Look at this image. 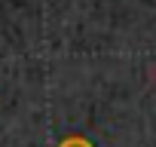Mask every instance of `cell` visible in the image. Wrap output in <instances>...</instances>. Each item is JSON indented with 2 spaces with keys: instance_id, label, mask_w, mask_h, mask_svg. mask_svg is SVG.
<instances>
[{
  "instance_id": "6da1fadb",
  "label": "cell",
  "mask_w": 156,
  "mask_h": 147,
  "mask_svg": "<svg viewBox=\"0 0 156 147\" xmlns=\"http://www.w3.org/2000/svg\"><path fill=\"white\" fill-rule=\"evenodd\" d=\"M58 147H95V144L89 138H83V135H67V138L58 141Z\"/></svg>"
},
{
  "instance_id": "7a4b0ae2",
  "label": "cell",
  "mask_w": 156,
  "mask_h": 147,
  "mask_svg": "<svg viewBox=\"0 0 156 147\" xmlns=\"http://www.w3.org/2000/svg\"><path fill=\"white\" fill-rule=\"evenodd\" d=\"M150 83H153V86H156V64H153V67H150Z\"/></svg>"
}]
</instances>
